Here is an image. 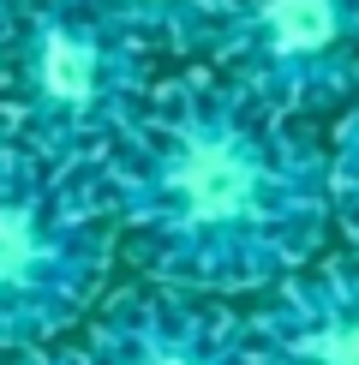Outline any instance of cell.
Here are the masks:
<instances>
[{"label":"cell","mask_w":359,"mask_h":365,"mask_svg":"<svg viewBox=\"0 0 359 365\" xmlns=\"http://www.w3.org/2000/svg\"><path fill=\"white\" fill-rule=\"evenodd\" d=\"M19 365H84V354H19Z\"/></svg>","instance_id":"cell-8"},{"label":"cell","mask_w":359,"mask_h":365,"mask_svg":"<svg viewBox=\"0 0 359 365\" xmlns=\"http://www.w3.org/2000/svg\"><path fill=\"white\" fill-rule=\"evenodd\" d=\"M329 186H335V216L348 222V234L359 240V102L341 114L335 150H329Z\"/></svg>","instance_id":"cell-7"},{"label":"cell","mask_w":359,"mask_h":365,"mask_svg":"<svg viewBox=\"0 0 359 365\" xmlns=\"http://www.w3.org/2000/svg\"><path fill=\"white\" fill-rule=\"evenodd\" d=\"M12 138L72 174H108L144 120L150 30L126 0H24L12 19Z\"/></svg>","instance_id":"cell-2"},{"label":"cell","mask_w":359,"mask_h":365,"mask_svg":"<svg viewBox=\"0 0 359 365\" xmlns=\"http://www.w3.org/2000/svg\"><path fill=\"white\" fill-rule=\"evenodd\" d=\"M108 264V216L96 174H72L6 144L0 162V341L48 347L96 299Z\"/></svg>","instance_id":"cell-3"},{"label":"cell","mask_w":359,"mask_h":365,"mask_svg":"<svg viewBox=\"0 0 359 365\" xmlns=\"http://www.w3.org/2000/svg\"><path fill=\"white\" fill-rule=\"evenodd\" d=\"M84 365H258L246 324L186 294H138L90 329Z\"/></svg>","instance_id":"cell-5"},{"label":"cell","mask_w":359,"mask_h":365,"mask_svg":"<svg viewBox=\"0 0 359 365\" xmlns=\"http://www.w3.org/2000/svg\"><path fill=\"white\" fill-rule=\"evenodd\" d=\"M209 48L269 114H318L359 84V0H222Z\"/></svg>","instance_id":"cell-4"},{"label":"cell","mask_w":359,"mask_h":365,"mask_svg":"<svg viewBox=\"0 0 359 365\" xmlns=\"http://www.w3.org/2000/svg\"><path fill=\"white\" fill-rule=\"evenodd\" d=\"M102 186L144 264L180 294L288 287L335 216L329 162L281 114L216 84L162 90Z\"/></svg>","instance_id":"cell-1"},{"label":"cell","mask_w":359,"mask_h":365,"mask_svg":"<svg viewBox=\"0 0 359 365\" xmlns=\"http://www.w3.org/2000/svg\"><path fill=\"white\" fill-rule=\"evenodd\" d=\"M246 336L258 365H359V264L293 276Z\"/></svg>","instance_id":"cell-6"}]
</instances>
